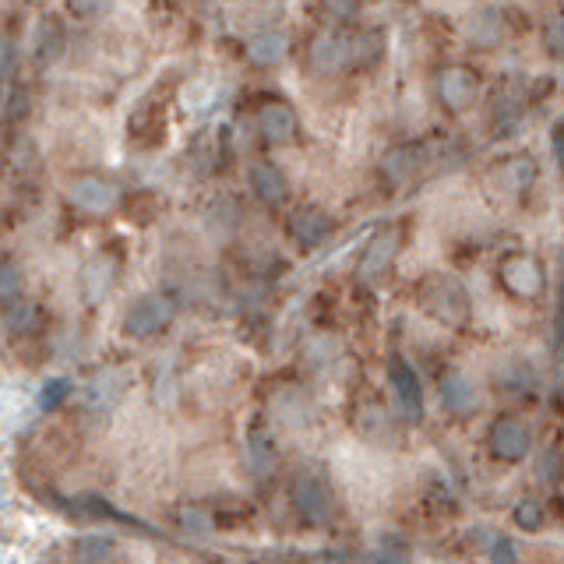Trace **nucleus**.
<instances>
[{
  "instance_id": "f257e3e1",
  "label": "nucleus",
  "mask_w": 564,
  "mask_h": 564,
  "mask_svg": "<svg viewBox=\"0 0 564 564\" xmlns=\"http://www.w3.org/2000/svg\"><path fill=\"white\" fill-rule=\"evenodd\" d=\"M416 297H420L423 311L431 314L434 321H441V325L462 328L469 321V297L452 275H427L420 282Z\"/></svg>"
},
{
  "instance_id": "f03ea898",
  "label": "nucleus",
  "mask_w": 564,
  "mask_h": 564,
  "mask_svg": "<svg viewBox=\"0 0 564 564\" xmlns=\"http://www.w3.org/2000/svg\"><path fill=\"white\" fill-rule=\"evenodd\" d=\"M173 321V300L163 293H149V297H138L131 304V311L124 314V332L134 339H149V335L163 332Z\"/></svg>"
},
{
  "instance_id": "7ed1b4c3",
  "label": "nucleus",
  "mask_w": 564,
  "mask_h": 564,
  "mask_svg": "<svg viewBox=\"0 0 564 564\" xmlns=\"http://www.w3.org/2000/svg\"><path fill=\"white\" fill-rule=\"evenodd\" d=\"M311 67L318 75H339V71L353 67V36L335 29L318 32L311 43Z\"/></svg>"
},
{
  "instance_id": "20e7f679",
  "label": "nucleus",
  "mask_w": 564,
  "mask_h": 564,
  "mask_svg": "<svg viewBox=\"0 0 564 564\" xmlns=\"http://www.w3.org/2000/svg\"><path fill=\"white\" fill-rule=\"evenodd\" d=\"M505 290L519 300H536L543 293V268L529 254H508L498 268Z\"/></svg>"
},
{
  "instance_id": "39448f33",
  "label": "nucleus",
  "mask_w": 564,
  "mask_h": 564,
  "mask_svg": "<svg viewBox=\"0 0 564 564\" xmlns=\"http://www.w3.org/2000/svg\"><path fill=\"white\" fill-rule=\"evenodd\" d=\"M67 201H71L78 212H85V216H110L120 201V191H117V184H110V180H103V177H82L71 184Z\"/></svg>"
},
{
  "instance_id": "423d86ee",
  "label": "nucleus",
  "mask_w": 564,
  "mask_h": 564,
  "mask_svg": "<svg viewBox=\"0 0 564 564\" xmlns=\"http://www.w3.org/2000/svg\"><path fill=\"white\" fill-rule=\"evenodd\" d=\"M293 505H297V512L304 515L307 522H314V526H325L335 515L332 494H328V487L318 476H300V480L293 483Z\"/></svg>"
},
{
  "instance_id": "0eeeda50",
  "label": "nucleus",
  "mask_w": 564,
  "mask_h": 564,
  "mask_svg": "<svg viewBox=\"0 0 564 564\" xmlns=\"http://www.w3.org/2000/svg\"><path fill=\"white\" fill-rule=\"evenodd\" d=\"M388 378H392V388H395V399H399L402 416L413 420V423H420L423 420V388H420L416 371L402 357H392V371H388Z\"/></svg>"
},
{
  "instance_id": "6e6552de",
  "label": "nucleus",
  "mask_w": 564,
  "mask_h": 564,
  "mask_svg": "<svg viewBox=\"0 0 564 564\" xmlns=\"http://www.w3.org/2000/svg\"><path fill=\"white\" fill-rule=\"evenodd\" d=\"M529 445H533V434H529L526 423L519 420H498L490 427V452L505 462H519L526 459Z\"/></svg>"
},
{
  "instance_id": "1a4fd4ad",
  "label": "nucleus",
  "mask_w": 564,
  "mask_h": 564,
  "mask_svg": "<svg viewBox=\"0 0 564 564\" xmlns=\"http://www.w3.org/2000/svg\"><path fill=\"white\" fill-rule=\"evenodd\" d=\"M473 92H476V75L469 71V67L452 64L438 75V96L448 110H466Z\"/></svg>"
},
{
  "instance_id": "9d476101",
  "label": "nucleus",
  "mask_w": 564,
  "mask_h": 564,
  "mask_svg": "<svg viewBox=\"0 0 564 564\" xmlns=\"http://www.w3.org/2000/svg\"><path fill=\"white\" fill-rule=\"evenodd\" d=\"M64 43H67L64 22L53 15L39 18L36 29H32V60H36L39 67H50L53 60L64 53Z\"/></svg>"
},
{
  "instance_id": "9b49d317",
  "label": "nucleus",
  "mask_w": 564,
  "mask_h": 564,
  "mask_svg": "<svg viewBox=\"0 0 564 564\" xmlns=\"http://www.w3.org/2000/svg\"><path fill=\"white\" fill-rule=\"evenodd\" d=\"M399 230L395 226H388V230H381L378 237L371 240V247L364 251V261H360V279H378V275H385V268L395 261V254H399Z\"/></svg>"
},
{
  "instance_id": "f8f14e48",
  "label": "nucleus",
  "mask_w": 564,
  "mask_h": 564,
  "mask_svg": "<svg viewBox=\"0 0 564 564\" xmlns=\"http://www.w3.org/2000/svg\"><path fill=\"white\" fill-rule=\"evenodd\" d=\"M251 191L258 194L265 205H282L290 198V180L275 163H254L251 166Z\"/></svg>"
},
{
  "instance_id": "ddd939ff",
  "label": "nucleus",
  "mask_w": 564,
  "mask_h": 564,
  "mask_svg": "<svg viewBox=\"0 0 564 564\" xmlns=\"http://www.w3.org/2000/svg\"><path fill=\"white\" fill-rule=\"evenodd\" d=\"M328 233H332V223H328V216H325V212H318V208H300L297 216L290 219L293 244H300L304 251L325 244Z\"/></svg>"
},
{
  "instance_id": "4468645a",
  "label": "nucleus",
  "mask_w": 564,
  "mask_h": 564,
  "mask_svg": "<svg viewBox=\"0 0 564 564\" xmlns=\"http://www.w3.org/2000/svg\"><path fill=\"white\" fill-rule=\"evenodd\" d=\"M258 131L265 134L272 145H282L297 134V113L286 103H265L258 110Z\"/></svg>"
},
{
  "instance_id": "2eb2a0df",
  "label": "nucleus",
  "mask_w": 564,
  "mask_h": 564,
  "mask_svg": "<svg viewBox=\"0 0 564 564\" xmlns=\"http://www.w3.org/2000/svg\"><path fill=\"white\" fill-rule=\"evenodd\" d=\"M441 402H445L455 416H469L476 406H480V395H476V385L466 378V374L452 371L441 378Z\"/></svg>"
},
{
  "instance_id": "dca6fc26",
  "label": "nucleus",
  "mask_w": 564,
  "mask_h": 564,
  "mask_svg": "<svg viewBox=\"0 0 564 564\" xmlns=\"http://www.w3.org/2000/svg\"><path fill=\"white\" fill-rule=\"evenodd\" d=\"M286 50H290V43H286V36L275 29L258 32V36L247 43V57H251V64H258V67H275L282 57H286Z\"/></svg>"
},
{
  "instance_id": "f3484780",
  "label": "nucleus",
  "mask_w": 564,
  "mask_h": 564,
  "mask_svg": "<svg viewBox=\"0 0 564 564\" xmlns=\"http://www.w3.org/2000/svg\"><path fill=\"white\" fill-rule=\"evenodd\" d=\"M420 163H423V152L416 149V145H399V149H392L381 159V173H385L388 180H395V184H402V180H409L420 170Z\"/></svg>"
},
{
  "instance_id": "a211bd4d",
  "label": "nucleus",
  "mask_w": 564,
  "mask_h": 564,
  "mask_svg": "<svg viewBox=\"0 0 564 564\" xmlns=\"http://www.w3.org/2000/svg\"><path fill=\"white\" fill-rule=\"evenodd\" d=\"M71 557H75V564H117L120 550L106 536H82L71 547Z\"/></svg>"
},
{
  "instance_id": "6ab92c4d",
  "label": "nucleus",
  "mask_w": 564,
  "mask_h": 564,
  "mask_svg": "<svg viewBox=\"0 0 564 564\" xmlns=\"http://www.w3.org/2000/svg\"><path fill=\"white\" fill-rule=\"evenodd\" d=\"M247 469L254 476H268L275 469V441L261 427H254L251 438H247Z\"/></svg>"
},
{
  "instance_id": "aec40b11",
  "label": "nucleus",
  "mask_w": 564,
  "mask_h": 564,
  "mask_svg": "<svg viewBox=\"0 0 564 564\" xmlns=\"http://www.w3.org/2000/svg\"><path fill=\"white\" fill-rule=\"evenodd\" d=\"M113 272H117V261L113 258H92V265L85 268V297H89L92 304H99V300L110 293Z\"/></svg>"
},
{
  "instance_id": "412c9836",
  "label": "nucleus",
  "mask_w": 564,
  "mask_h": 564,
  "mask_svg": "<svg viewBox=\"0 0 564 564\" xmlns=\"http://www.w3.org/2000/svg\"><path fill=\"white\" fill-rule=\"evenodd\" d=\"M0 321H4V328H8L11 335H29L39 321V307L32 304V300L18 297L15 304H8L0 311Z\"/></svg>"
},
{
  "instance_id": "4be33fe9",
  "label": "nucleus",
  "mask_w": 564,
  "mask_h": 564,
  "mask_svg": "<svg viewBox=\"0 0 564 564\" xmlns=\"http://www.w3.org/2000/svg\"><path fill=\"white\" fill-rule=\"evenodd\" d=\"M120 392H124V378H120L117 371H103V374H99V378L89 385V406L110 409L113 402L120 399Z\"/></svg>"
},
{
  "instance_id": "5701e85b",
  "label": "nucleus",
  "mask_w": 564,
  "mask_h": 564,
  "mask_svg": "<svg viewBox=\"0 0 564 564\" xmlns=\"http://www.w3.org/2000/svg\"><path fill=\"white\" fill-rule=\"evenodd\" d=\"M501 32H505V25H501L498 11H483V15L469 25V39H473V43H480V46H494L501 39Z\"/></svg>"
},
{
  "instance_id": "b1692460",
  "label": "nucleus",
  "mask_w": 564,
  "mask_h": 564,
  "mask_svg": "<svg viewBox=\"0 0 564 564\" xmlns=\"http://www.w3.org/2000/svg\"><path fill=\"white\" fill-rule=\"evenodd\" d=\"M22 297V272L11 258H0V311Z\"/></svg>"
},
{
  "instance_id": "393cba45",
  "label": "nucleus",
  "mask_w": 564,
  "mask_h": 564,
  "mask_svg": "<svg viewBox=\"0 0 564 564\" xmlns=\"http://www.w3.org/2000/svg\"><path fill=\"white\" fill-rule=\"evenodd\" d=\"M381 36L378 32H360V36H353V67H364V64H374V60L381 57Z\"/></svg>"
},
{
  "instance_id": "a878e982",
  "label": "nucleus",
  "mask_w": 564,
  "mask_h": 564,
  "mask_svg": "<svg viewBox=\"0 0 564 564\" xmlns=\"http://www.w3.org/2000/svg\"><path fill=\"white\" fill-rule=\"evenodd\" d=\"M374 564H409V547L399 536H381L378 550H374Z\"/></svg>"
},
{
  "instance_id": "bb28decb",
  "label": "nucleus",
  "mask_w": 564,
  "mask_h": 564,
  "mask_svg": "<svg viewBox=\"0 0 564 564\" xmlns=\"http://www.w3.org/2000/svg\"><path fill=\"white\" fill-rule=\"evenodd\" d=\"M71 395V378H50L43 388H39V409H57L64 406V399Z\"/></svg>"
},
{
  "instance_id": "cd10ccee",
  "label": "nucleus",
  "mask_w": 564,
  "mask_h": 564,
  "mask_svg": "<svg viewBox=\"0 0 564 564\" xmlns=\"http://www.w3.org/2000/svg\"><path fill=\"white\" fill-rule=\"evenodd\" d=\"M180 529H184L187 536H208L212 533V515L205 512V508H184V512H180Z\"/></svg>"
},
{
  "instance_id": "c85d7f7f",
  "label": "nucleus",
  "mask_w": 564,
  "mask_h": 564,
  "mask_svg": "<svg viewBox=\"0 0 564 564\" xmlns=\"http://www.w3.org/2000/svg\"><path fill=\"white\" fill-rule=\"evenodd\" d=\"M505 177H508V187L512 191H526L529 184H533V177H536V166H533V159H512V163L505 166Z\"/></svg>"
},
{
  "instance_id": "c756f323",
  "label": "nucleus",
  "mask_w": 564,
  "mask_h": 564,
  "mask_svg": "<svg viewBox=\"0 0 564 564\" xmlns=\"http://www.w3.org/2000/svg\"><path fill=\"white\" fill-rule=\"evenodd\" d=\"M515 522H519L526 533H536V529L543 526V508L536 505V501H519V505H515Z\"/></svg>"
},
{
  "instance_id": "7c9ffc66",
  "label": "nucleus",
  "mask_w": 564,
  "mask_h": 564,
  "mask_svg": "<svg viewBox=\"0 0 564 564\" xmlns=\"http://www.w3.org/2000/svg\"><path fill=\"white\" fill-rule=\"evenodd\" d=\"M110 8H113V0H71V11H75L78 18H85V22L103 18Z\"/></svg>"
},
{
  "instance_id": "2f4dec72",
  "label": "nucleus",
  "mask_w": 564,
  "mask_h": 564,
  "mask_svg": "<svg viewBox=\"0 0 564 564\" xmlns=\"http://www.w3.org/2000/svg\"><path fill=\"white\" fill-rule=\"evenodd\" d=\"M543 39H547V50L564 57V15H554L543 29Z\"/></svg>"
},
{
  "instance_id": "473e14b6",
  "label": "nucleus",
  "mask_w": 564,
  "mask_h": 564,
  "mask_svg": "<svg viewBox=\"0 0 564 564\" xmlns=\"http://www.w3.org/2000/svg\"><path fill=\"white\" fill-rule=\"evenodd\" d=\"M490 561L494 564H519V550L508 536H498V540L490 543Z\"/></svg>"
},
{
  "instance_id": "72a5a7b5",
  "label": "nucleus",
  "mask_w": 564,
  "mask_h": 564,
  "mask_svg": "<svg viewBox=\"0 0 564 564\" xmlns=\"http://www.w3.org/2000/svg\"><path fill=\"white\" fill-rule=\"evenodd\" d=\"M15 57H18L15 39L0 36V82H8V75L15 71Z\"/></svg>"
},
{
  "instance_id": "f704fd0d",
  "label": "nucleus",
  "mask_w": 564,
  "mask_h": 564,
  "mask_svg": "<svg viewBox=\"0 0 564 564\" xmlns=\"http://www.w3.org/2000/svg\"><path fill=\"white\" fill-rule=\"evenodd\" d=\"M321 4H325V11L332 18H353L364 8V0H321Z\"/></svg>"
},
{
  "instance_id": "c9c22d12",
  "label": "nucleus",
  "mask_w": 564,
  "mask_h": 564,
  "mask_svg": "<svg viewBox=\"0 0 564 564\" xmlns=\"http://www.w3.org/2000/svg\"><path fill=\"white\" fill-rule=\"evenodd\" d=\"M550 145H554V156H557V166H564V124L557 127L554 131V141H550Z\"/></svg>"
}]
</instances>
